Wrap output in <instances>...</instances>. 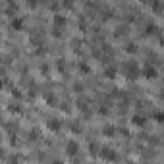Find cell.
I'll use <instances>...</instances> for the list:
<instances>
[{
  "label": "cell",
  "mask_w": 164,
  "mask_h": 164,
  "mask_svg": "<svg viewBox=\"0 0 164 164\" xmlns=\"http://www.w3.org/2000/svg\"><path fill=\"white\" fill-rule=\"evenodd\" d=\"M54 164H60V162H54Z\"/></svg>",
  "instance_id": "8992f818"
},
{
  "label": "cell",
  "mask_w": 164,
  "mask_h": 164,
  "mask_svg": "<svg viewBox=\"0 0 164 164\" xmlns=\"http://www.w3.org/2000/svg\"><path fill=\"white\" fill-rule=\"evenodd\" d=\"M21 18H16V19H12V25H14V27H21Z\"/></svg>",
  "instance_id": "277c9868"
},
{
  "label": "cell",
  "mask_w": 164,
  "mask_h": 164,
  "mask_svg": "<svg viewBox=\"0 0 164 164\" xmlns=\"http://www.w3.org/2000/svg\"><path fill=\"white\" fill-rule=\"evenodd\" d=\"M77 151V145H75V141H69L68 143V154H73Z\"/></svg>",
  "instance_id": "3957f363"
},
{
  "label": "cell",
  "mask_w": 164,
  "mask_h": 164,
  "mask_svg": "<svg viewBox=\"0 0 164 164\" xmlns=\"http://www.w3.org/2000/svg\"><path fill=\"white\" fill-rule=\"evenodd\" d=\"M143 73H145L147 77H154V75H157V69H154L151 64H147L145 68H143Z\"/></svg>",
  "instance_id": "7a4b0ae2"
},
{
  "label": "cell",
  "mask_w": 164,
  "mask_h": 164,
  "mask_svg": "<svg viewBox=\"0 0 164 164\" xmlns=\"http://www.w3.org/2000/svg\"><path fill=\"white\" fill-rule=\"evenodd\" d=\"M102 157L106 158V160H116V153H114L112 149H102Z\"/></svg>",
  "instance_id": "6da1fadb"
},
{
  "label": "cell",
  "mask_w": 164,
  "mask_h": 164,
  "mask_svg": "<svg viewBox=\"0 0 164 164\" xmlns=\"http://www.w3.org/2000/svg\"><path fill=\"white\" fill-rule=\"evenodd\" d=\"M56 124H58V122H56V120H50V128H52V129H56V128H58V126H56Z\"/></svg>",
  "instance_id": "5b68a950"
}]
</instances>
